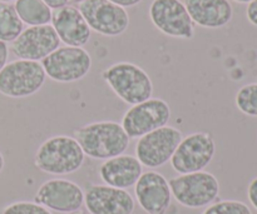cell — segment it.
I'll use <instances>...</instances> for the list:
<instances>
[{"mask_svg": "<svg viewBox=\"0 0 257 214\" xmlns=\"http://www.w3.org/2000/svg\"><path fill=\"white\" fill-rule=\"evenodd\" d=\"M73 138L79 143L85 155L99 160L124 154L131 140L122 124L113 120L89 123L77 128L73 130Z\"/></svg>", "mask_w": 257, "mask_h": 214, "instance_id": "1", "label": "cell"}, {"mask_svg": "<svg viewBox=\"0 0 257 214\" xmlns=\"http://www.w3.org/2000/svg\"><path fill=\"white\" fill-rule=\"evenodd\" d=\"M85 154L79 143L68 135H54L40 144L34 164L42 172L52 175H67L82 168Z\"/></svg>", "mask_w": 257, "mask_h": 214, "instance_id": "2", "label": "cell"}, {"mask_svg": "<svg viewBox=\"0 0 257 214\" xmlns=\"http://www.w3.org/2000/svg\"><path fill=\"white\" fill-rule=\"evenodd\" d=\"M102 78L118 98L136 105L152 98L153 83L146 70L133 63L119 62L108 67Z\"/></svg>", "mask_w": 257, "mask_h": 214, "instance_id": "3", "label": "cell"}, {"mask_svg": "<svg viewBox=\"0 0 257 214\" xmlns=\"http://www.w3.org/2000/svg\"><path fill=\"white\" fill-rule=\"evenodd\" d=\"M172 197L181 205L191 209L208 207L220 194L218 179L210 172L180 174L168 180Z\"/></svg>", "mask_w": 257, "mask_h": 214, "instance_id": "4", "label": "cell"}, {"mask_svg": "<svg viewBox=\"0 0 257 214\" xmlns=\"http://www.w3.org/2000/svg\"><path fill=\"white\" fill-rule=\"evenodd\" d=\"M47 74L39 62L17 59L7 63L0 72V94L8 98H27L44 85Z\"/></svg>", "mask_w": 257, "mask_h": 214, "instance_id": "5", "label": "cell"}, {"mask_svg": "<svg viewBox=\"0 0 257 214\" xmlns=\"http://www.w3.org/2000/svg\"><path fill=\"white\" fill-rule=\"evenodd\" d=\"M48 78L58 83H74L83 79L92 68V57L84 48L59 47L42 60Z\"/></svg>", "mask_w": 257, "mask_h": 214, "instance_id": "6", "label": "cell"}, {"mask_svg": "<svg viewBox=\"0 0 257 214\" xmlns=\"http://www.w3.org/2000/svg\"><path fill=\"white\" fill-rule=\"evenodd\" d=\"M216 143L208 132H197L182 138L171 158V165L178 174L201 172L212 162Z\"/></svg>", "mask_w": 257, "mask_h": 214, "instance_id": "7", "label": "cell"}, {"mask_svg": "<svg viewBox=\"0 0 257 214\" xmlns=\"http://www.w3.org/2000/svg\"><path fill=\"white\" fill-rule=\"evenodd\" d=\"M171 108L161 98H150L132 105L122 118V127L128 137L141 138L147 133L166 127L171 119Z\"/></svg>", "mask_w": 257, "mask_h": 214, "instance_id": "8", "label": "cell"}, {"mask_svg": "<svg viewBox=\"0 0 257 214\" xmlns=\"http://www.w3.org/2000/svg\"><path fill=\"white\" fill-rule=\"evenodd\" d=\"M182 138L181 130L168 125L147 133L138 138L136 144V158L143 167L151 169L162 167L170 162Z\"/></svg>", "mask_w": 257, "mask_h": 214, "instance_id": "9", "label": "cell"}, {"mask_svg": "<svg viewBox=\"0 0 257 214\" xmlns=\"http://www.w3.org/2000/svg\"><path fill=\"white\" fill-rule=\"evenodd\" d=\"M152 24L168 37L192 39L195 24L181 0H153L148 9Z\"/></svg>", "mask_w": 257, "mask_h": 214, "instance_id": "10", "label": "cell"}, {"mask_svg": "<svg viewBox=\"0 0 257 214\" xmlns=\"http://www.w3.org/2000/svg\"><path fill=\"white\" fill-rule=\"evenodd\" d=\"M78 9L90 30L104 37H118L130 27L127 10L108 0H85Z\"/></svg>", "mask_w": 257, "mask_h": 214, "instance_id": "11", "label": "cell"}, {"mask_svg": "<svg viewBox=\"0 0 257 214\" xmlns=\"http://www.w3.org/2000/svg\"><path fill=\"white\" fill-rule=\"evenodd\" d=\"M34 202L58 213H72L84 205V192L72 180L55 178L43 183L34 197Z\"/></svg>", "mask_w": 257, "mask_h": 214, "instance_id": "12", "label": "cell"}, {"mask_svg": "<svg viewBox=\"0 0 257 214\" xmlns=\"http://www.w3.org/2000/svg\"><path fill=\"white\" fill-rule=\"evenodd\" d=\"M60 45V40L52 24L29 27L12 43L10 50L18 59L39 62L52 54Z\"/></svg>", "mask_w": 257, "mask_h": 214, "instance_id": "13", "label": "cell"}, {"mask_svg": "<svg viewBox=\"0 0 257 214\" xmlns=\"http://www.w3.org/2000/svg\"><path fill=\"white\" fill-rule=\"evenodd\" d=\"M89 214H133L136 202L130 192L104 184H92L84 193Z\"/></svg>", "mask_w": 257, "mask_h": 214, "instance_id": "14", "label": "cell"}, {"mask_svg": "<svg viewBox=\"0 0 257 214\" xmlns=\"http://www.w3.org/2000/svg\"><path fill=\"white\" fill-rule=\"evenodd\" d=\"M135 194L140 207L147 214H166L172 200L168 180L155 170L142 173L135 184Z\"/></svg>", "mask_w": 257, "mask_h": 214, "instance_id": "15", "label": "cell"}, {"mask_svg": "<svg viewBox=\"0 0 257 214\" xmlns=\"http://www.w3.org/2000/svg\"><path fill=\"white\" fill-rule=\"evenodd\" d=\"M50 23L60 42L67 47L83 48L92 37V30L88 27L82 13L73 5H65L54 10Z\"/></svg>", "mask_w": 257, "mask_h": 214, "instance_id": "16", "label": "cell"}, {"mask_svg": "<svg viewBox=\"0 0 257 214\" xmlns=\"http://www.w3.org/2000/svg\"><path fill=\"white\" fill-rule=\"evenodd\" d=\"M143 173V165L133 155H118L104 160L99 167V177L109 187L128 189L135 187Z\"/></svg>", "mask_w": 257, "mask_h": 214, "instance_id": "17", "label": "cell"}, {"mask_svg": "<svg viewBox=\"0 0 257 214\" xmlns=\"http://www.w3.org/2000/svg\"><path fill=\"white\" fill-rule=\"evenodd\" d=\"M185 5L193 24L206 29L223 28L232 19V5L228 0H186Z\"/></svg>", "mask_w": 257, "mask_h": 214, "instance_id": "18", "label": "cell"}, {"mask_svg": "<svg viewBox=\"0 0 257 214\" xmlns=\"http://www.w3.org/2000/svg\"><path fill=\"white\" fill-rule=\"evenodd\" d=\"M14 8L22 22L29 27L47 25L52 22V9L43 0H17Z\"/></svg>", "mask_w": 257, "mask_h": 214, "instance_id": "19", "label": "cell"}, {"mask_svg": "<svg viewBox=\"0 0 257 214\" xmlns=\"http://www.w3.org/2000/svg\"><path fill=\"white\" fill-rule=\"evenodd\" d=\"M24 30V23L18 15L14 5L0 3V42L13 43Z\"/></svg>", "mask_w": 257, "mask_h": 214, "instance_id": "20", "label": "cell"}, {"mask_svg": "<svg viewBox=\"0 0 257 214\" xmlns=\"http://www.w3.org/2000/svg\"><path fill=\"white\" fill-rule=\"evenodd\" d=\"M237 109L250 117H257V83L243 85L235 98Z\"/></svg>", "mask_w": 257, "mask_h": 214, "instance_id": "21", "label": "cell"}, {"mask_svg": "<svg viewBox=\"0 0 257 214\" xmlns=\"http://www.w3.org/2000/svg\"><path fill=\"white\" fill-rule=\"evenodd\" d=\"M202 214H252L250 207L240 200H220L208 205Z\"/></svg>", "mask_w": 257, "mask_h": 214, "instance_id": "22", "label": "cell"}, {"mask_svg": "<svg viewBox=\"0 0 257 214\" xmlns=\"http://www.w3.org/2000/svg\"><path fill=\"white\" fill-rule=\"evenodd\" d=\"M3 214H53L49 209L35 202H14L7 205L3 210Z\"/></svg>", "mask_w": 257, "mask_h": 214, "instance_id": "23", "label": "cell"}, {"mask_svg": "<svg viewBox=\"0 0 257 214\" xmlns=\"http://www.w3.org/2000/svg\"><path fill=\"white\" fill-rule=\"evenodd\" d=\"M247 197L252 207L257 210V177L251 180L247 188Z\"/></svg>", "mask_w": 257, "mask_h": 214, "instance_id": "24", "label": "cell"}, {"mask_svg": "<svg viewBox=\"0 0 257 214\" xmlns=\"http://www.w3.org/2000/svg\"><path fill=\"white\" fill-rule=\"evenodd\" d=\"M246 15H247L248 22L257 27V0H252V2L248 3Z\"/></svg>", "mask_w": 257, "mask_h": 214, "instance_id": "25", "label": "cell"}, {"mask_svg": "<svg viewBox=\"0 0 257 214\" xmlns=\"http://www.w3.org/2000/svg\"><path fill=\"white\" fill-rule=\"evenodd\" d=\"M8 58H9V48L4 42H0V72L7 65Z\"/></svg>", "mask_w": 257, "mask_h": 214, "instance_id": "26", "label": "cell"}, {"mask_svg": "<svg viewBox=\"0 0 257 214\" xmlns=\"http://www.w3.org/2000/svg\"><path fill=\"white\" fill-rule=\"evenodd\" d=\"M108 2L113 3V4L118 5V7H122L125 9V8L136 7V5H138L141 2H143V0H108Z\"/></svg>", "mask_w": 257, "mask_h": 214, "instance_id": "27", "label": "cell"}, {"mask_svg": "<svg viewBox=\"0 0 257 214\" xmlns=\"http://www.w3.org/2000/svg\"><path fill=\"white\" fill-rule=\"evenodd\" d=\"M43 2H44L50 9L57 10L65 7V5H68V2H69V0H43Z\"/></svg>", "mask_w": 257, "mask_h": 214, "instance_id": "28", "label": "cell"}, {"mask_svg": "<svg viewBox=\"0 0 257 214\" xmlns=\"http://www.w3.org/2000/svg\"><path fill=\"white\" fill-rule=\"evenodd\" d=\"M4 165H5V159H4V155L2 154V152H0V173L3 172V169H4Z\"/></svg>", "mask_w": 257, "mask_h": 214, "instance_id": "29", "label": "cell"}, {"mask_svg": "<svg viewBox=\"0 0 257 214\" xmlns=\"http://www.w3.org/2000/svg\"><path fill=\"white\" fill-rule=\"evenodd\" d=\"M68 214H88V212H85V210H75V212H72V213H68Z\"/></svg>", "mask_w": 257, "mask_h": 214, "instance_id": "30", "label": "cell"}, {"mask_svg": "<svg viewBox=\"0 0 257 214\" xmlns=\"http://www.w3.org/2000/svg\"><path fill=\"white\" fill-rule=\"evenodd\" d=\"M70 3H74V4H80V3L85 2V0H69Z\"/></svg>", "mask_w": 257, "mask_h": 214, "instance_id": "31", "label": "cell"}, {"mask_svg": "<svg viewBox=\"0 0 257 214\" xmlns=\"http://www.w3.org/2000/svg\"><path fill=\"white\" fill-rule=\"evenodd\" d=\"M233 2H236V3H250V2H252V0H233Z\"/></svg>", "mask_w": 257, "mask_h": 214, "instance_id": "32", "label": "cell"}, {"mask_svg": "<svg viewBox=\"0 0 257 214\" xmlns=\"http://www.w3.org/2000/svg\"><path fill=\"white\" fill-rule=\"evenodd\" d=\"M10 2H17V0H0V3H10Z\"/></svg>", "mask_w": 257, "mask_h": 214, "instance_id": "33", "label": "cell"}]
</instances>
